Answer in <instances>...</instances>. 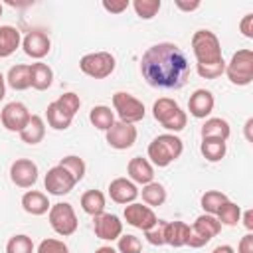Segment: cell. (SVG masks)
Listing matches in <instances>:
<instances>
[{"label":"cell","mask_w":253,"mask_h":253,"mask_svg":"<svg viewBox=\"0 0 253 253\" xmlns=\"http://www.w3.org/2000/svg\"><path fill=\"white\" fill-rule=\"evenodd\" d=\"M140 73L150 87L180 89L190 79V61L180 45L160 42L150 45L140 59Z\"/></svg>","instance_id":"obj_1"},{"label":"cell","mask_w":253,"mask_h":253,"mask_svg":"<svg viewBox=\"0 0 253 253\" xmlns=\"http://www.w3.org/2000/svg\"><path fill=\"white\" fill-rule=\"evenodd\" d=\"M192 51L196 57V71L202 79H217L225 71L219 40L210 30H198L192 36Z\"/></svg>","instance_id":"obj_2"},{"label":"cell","mask_w":253,"mask_h":253,"mask_svg":"<svg viewBox=\"0 0 253 253\" xmlns=\"http://www.w3.org/2000/svg\"><path fill=\"white\" fill-rule=\"evenodd\" d=\"M184 150V142L180 136L172 134V132H164L152 138V142L148 144V158L154 166L158 168H166L170 166L176 158L182 156Z\"/></svg>","instance_id":"obj_3"},{"label":"cell","mask_w":253,"mask_h":253,"mask_svg":"<svg viewBox=\"0 0 253 253\" xmlns=\"http://www.w3.org/2000/svg\"><path fill=\"white\" fill-rule=\"evenodd\" d=\"M152 115L172 134L174 132H180L182 128H186V123H188L186 111H182L180 105L174 99H170V97H160L158 101H154Z\"/></svg>","instance_id":"obj_4"},{"label":"cell","mask_w":253,"mask_h":253,"mask_svg":"<svg viewBox=\"0 0 253 253\" xmlns=\"http://www.w3.org/2000/svg\"><path fill=\"white\" fill-rule=\"evenodd\" d=\"M227 79L233 85H249L253 81V51L251 49H239L231 55L229 63H225V71Z\"/></svg>","instance_id":"obj_5"},{"label":"cell","mask_w":253,"mask_h":253,"mask_svg":"<svg viewBox=\"0 0 253 253\" xmlns=\"http://www.w3.org/2000/svg\"><path fill=\"white\" fill-rule=\"evenodd\" d=\"M219 231H221V223L217 221V217L204 213V215L196 217V221L190 225V235H188L186 245H190L192 249H200V247L208 245Z\"/></svg>","instance_id":"obj_6"},{"label":"cell","mask_w":253,"mask_h":253,"mask_svg":"<svg viewBox=\"0 0 253 253\" xmlns=\"http://www.w3.org/2000/svg\"><path fill=\"white\" fill-rule=\"evenodd\" d=\"M47 217H49V225L51 229L61 235V237H69L77 231V215L73 211V206L67 204V202H59V204H53L47 211Z\"/></svg>","instance_id":"obj_7"},{"label":"cell","mask_w":253,"mask_h":253,"mask_svg":"<svg viewBox=\"0 0 253 253\" xmlns=\"http://www.w3.org/2000/svg\"><path fill=\"white\" fill-rule=\"evenodd\" d=\"M115 65H117V61L109 51H93L79 59V69L93 79L109 77L115 71Z\"/></svg>","instance_id":"obj_8"},{"label":"cell","mask_w":253,"mask_h":253,"mask_svg":"<svg viewBox=\"0 0 253 253\" xmlns=\"http://www.w3.org/2000/svg\"><path fill=\"white\" fill-rule=\"evenodd\" d=\"M113 107L119 115V121L128 123V125H134V123L142 121L144 113H146L142 101H138L134 95H130L126 91H117L113 95Z\"/></svg>","instance_id":"obj_9"},{"label":"cell","mask_w":253,"mask_h":253,"mask_svg":"<svg viewBox=\"0 0 253 253\" xmlns=\"http://www.w3.org/2000/svg\"><path fill=\"white\" fill-rule=\"evenodd\" d=\"M32 113L28 111V107L20 101H12L8 105H4L2 113H0V121H2V126L10 132H20L28 121H30Z\"/></svg>","instance_id":"obj_10"},{"label":"cell","mask_w":253,"mask_h":253,"mask_svg":"<svg viewBox=\"0 0 253 253\" xmlns=\"http://www.w3.org/2000/svg\"><path fill=\"white\" fill-rule=\"evenodd\" d=\"M105 132H107L109 146L115 150H126L136 142V126L123 123V121H115L111 125V128Z\"/></svg>","instance_id":"obj_11"},{"label":"cell","mask_w":253,"mask_h":253,"mask_svg":"<svg viewBox=\"0 0 253 253\" xmlns=\"http://www.w3.org/2000/svg\"><path fill=\"white\" fill-rule=\"evenodd\" d=\"M43 186H45L47 194H51V196H65L75 188V180L71 178V174L65 168H61L57 164V166L47 170Z\"/></svg>","instance_id":"obj_12"},{"label":"cell","mask_w":253,"mask_h":253,"mask_svg":"<svg viewBox=\"0 0 253 253\" xmlns=\"http://www.w3.org/2000/svg\"><path fill=\"white\" fill-rule=\"evenodd\" d=\"M24 53L32 59H42L51 49V40L43 30H30L22 40Z\"/></svg>","instance_id":"obj_13"},{"label":"cell","mask_w":253,"mask_h":253,"mask_svg":"<svg viewBox=\"0 0 253 253\" xmlns=\"http://www.w3.org/2000/svg\"><path fill=\"white\" fill-rule=\"evenodd\" d=\"M10 180L18 188H32L38 182V166L30 158H16L10 166Z\"/></svg>","instance_id":"obj_14"},{"label":"cell","mask_w":253,"mask_h":253,"mask_svg":"<svg viewBox=\"0 0 253 253\" xmlns=\"http://www.w3.org/2000/svg\"><path fill=\"white\" fill-rule=\"evenodd\" d=\"M93 231L103 241H115L123 235V221L115 213H101L93 217Z\"/></svg>","instance_id":"obj_15"},{"label":"cell","mask_w":253,"mask_h":253,"mask_svg":"<svg viewBox=\"0 0 253 253\" xmlns=\"http://www.w3.org/2000/svg\"><path fill=\"white\" fill-rule=\"evenodd\" d=\"M123 215H125V219H126L128 225H132V227H136V229H142V231L150 229V227L156 223V219H158L156 213L152 211V208L142 206V204H136V202L126 204Z\"/></svg>","instance_id":"obj_16"},{"label":"cell","mask_w":253,"mask_h":253,"mask_svg":"<svg viewBox=\"0 0 253 253\" xmlns=\"http://www.w3.org/2000/svg\"><path fill=\"white\" fill-rule=\"evenodd\" d=\"M109 196L115 204L126 206V204H132L138 198V188L128 178H115L109 184Z\"/></svg>","instance_id":"obj_17"},{"label":"cell","mask_w":253,"mask_h":253,"mask_svg":"<svg viewBox=\"0 0 253 253\" xmlns=\"http://www.w3.org/2000/svg\"><path fill=\"white\" fill-rule=\"evenodd\" d=\"M213 105H215V99H213L211 91H208V89H196L190 95L188 111L196 119H206L213 111Z\"/></svg>","instance_id":"obj_18"},{"label":"cell","mask_w":253,"mask_h":253,"mask_svg":"<svg viewBox=\"0 0 253 253\" xmlns=\"http://www.w3.org/2000/svg\"><path fill=\"white\" fill-rule=\"evenodd\" d=\"M126 172H128V180L134 182V184H150L154 182V168L150 164V160L142 158V156H134L128 160V166H126Z\"/></svg>","instance_id":"obj_19"},{"label":"cell","mask_w":253,"mask_h":253,"mask_svg":"<svg viewBox=\"0 0 253 253\" xmlns=\"http://www.w3.org/2000/svg\"><path fill=\"white\" fill-rule=\"evenodd\" d=\"M22 208L26 213L30 215H43L49 211L51 204L47 200V196L43 192H38V190H28L24 196H22Z\"/></svg>","instance_id":"obj_20"},{"label":"cell","mask_w":253,"mask_h":253,"mask_svg":"<svg viewBox=\"0 0 253 253\" xmlns=\"http://www.w3.org/2000/svg\"><path fill=\"white\" fill-rule=\"evenodd\" d=\"M190 235V225L184 221H166V231H164V243L170 247H184L188 243Z\"/></svg>","instance_id":"obj_21"},{"label":"cell","mask_w":253,"mask_h":253,"mask_svg":"<svg viewBox=\"0 0 253 253\" xmlns=\"http://www.w3.org/2000/svg\"><path fill=\"white\" fill-rule=\"evenodd\" d=\"M30 81H32V87L36 91H45L51 87L53 83V71L47 63H42V61H36L30 65Z\"/></svg>","instance_id":"obj_22"},{"label":"cell","mask_w":253,"mask_h":253,"mask_svg":"<svg viewBox=\"0 0 253 253\" xmlns=\"http://www.w3.org/2000/svg\"><path fill=\"white\" fill-rule=\"evenodd\" d=\"M202 138H219V140H227L229 134H231V128H229V123L221 117H211V119H206V123L202 125V130H200Z\"/></svg>","instance_id":"obj_23"},{"label":"cell","mask_w":253,"mask_h":253,"mask_svg":"<svg viewBox=\"0 0 253 253\" xmlns=\"http://www.w3.org/2000/svg\"><path fill=\"white\" fill-rule=\"evenodd\" d=\"M43 136H45V123H43V119L40 115H32L30 121H28V125L20 130L22 142H26V144H38V142L43 140Z\"/></svg>","instance_id":"obj_24"},{"label":"cell","mask_w":253,"mask_h":253,"mask_svg":"<svg viewBox=\"0 0 253 253\" xmlns=\"http://www.w3.org/2000/svg\"><path fill=\"white\" fill-rule=\"evenodd\" d=\"M22 43L20 30L14 26H0V57L12 55Z\"/></svg>","instance_id":"obj_25"},{"label":"cell","mask_w":253,"mask_h":253,"mask_svg":"<svg viewBox=\"0 0 253 253\" xmlns=\"http://www.w3.org/2000/svg\"><path fill=\"white\" fill-rule=\"evenodd\" d=\"M6 83L14 89V91H26L32 87V81H30V65H12L8 75H6Z\"/></svg>","instance_id":"obj_26"},{"label":"cell","mask_w":253,"mask_h":253,"mask_svg":"<svg viewBox=\"0 0 253 253\" xmlns=\"http://www.w3.org/2000/svg\"><path fill=\"white\" fill-rule=\"evenodd\" d=\"M45 119H47V125L53 128V130H65L71 126L73 123V117L69 113H65L63 109L57 107V103H49L47 109H45Z\"/></svg>","instance_id":"obj_27"},{"label":"cell","mask_w":253,"mask_h":253,"mask_svg":"<svg viewBox=\"0 0 253 253\" xmlns=\"http://www.w3.org/2000/svg\"><path fill=\"white\" fill-rule=\"evenodd\" d=\"M200 152L208 162H219L227 152V144L219 138H202Z\"/></svg>","instance_id":"obj_28"},{"label":"cell","mask_w":253,"mask_h":253,"mask_svg":"<svg viewBox=\"0 0 253 253\" xmlns=\"http://www.w3.org/2000/svg\"><path fill=\"white\" fill-rule=\"evenodd\" d=\"M81 208L89 215H101L105 211V194L101 190H87L81 196Z\"/></svg>","instance_id":"obj_29"},{"label":"cell","mask_w":253,"mask_h":253,"mask_svg":"<svg viewBox=\"0 0 253 253\" xmlns=\"http://www.w3.org/2000/svg\"><path fill=\"white\" fill-rule=\"evenodd\" d=\"M142 196V202L148 208H158L166 202V188L158 182H150L146 186H142V192H138Z\"/></svg>","instance_id":"obj_30"},{"label":"cell","mask_w":253,"mask_h":253,"mask_svg":"<svg viewBox=\"0 0 253 253\" xmlns=\"http://www.w3.org/2000/svg\"><path fill=\"white\" fill-rule=\"evenodd\" d=\"M89 121H91V125H93L95 128H99V130H109L111 125L115 123V115H113L111 107H107V105H97V107L91 109Z\"/></svg>","instance_id":"obj_31"},{"label":"cell","mask_w":253,"mask_h":253,"mask_svg":"<svg viewBox=\"0 0 253 253\" xmlns=\"http://www.w3.org/2000/svg\"><path fill=\"white\" fill-rule=\"evenodd\" d=\"M215 217H217V221H219L221 225L235 227V225L239 223V219H241V208H239L237 204H233V202L227 200V202L217 210Z\"/></svg>","instance_id":"obj_32"},{"label":"cell","mask_w":253,"mask_h":253,"mask_svg":"<svg viewBox=\"0 0 253 253\" xmlns=\"http://www.w3.org/2000/svg\"><path fill=\"white\" fill-rule=\"evenodd\" d=\"M225 202H227V196H225L223 192H219V190H208V192L202 196V200H200L204 211L210 213V215H215L217 210H219Z\"/></svg>","instance_id":"obj_33"},{"label":"cell","mask_w":253,"mask_h":253,"mask_svg":"<svg viewBox=\"0 0 253 253\" xmlns=\"http://www.w3.org/2000/svg\"><path fill=\"white\" fill-rule=\"evenodd\" d=\"M59 166L65 168V170L71 174V178L75 180V184L81 182L83 176H85V162H83V158H79V156H75V154L63 156V158L59 160Z\"/></svg>","instance_id":"obj_34"},{"label":"cell","mask_w":253,"mask_h":253,"mask_svg":"<svg viewBox=\"0 0 253 253\" xmlns=\"http://www.w3.org/2000/svg\"><path fill=\"white\" fill-rule=\"evenodd\" d=\"M160 6H162L160 0H134L132 2V8H134L136 16L142 18V20H152L158 14Z\"/></svg>","instance_id":"obj_35"},{"label":"cell","mask_w":253,"mask_h":253,"mask_svg":"<svg viewBox=\"0 0 253 253\" xmlns=\"http://www.w3.org/2000/svg\"><path fill=\"white\" fill-rule=\"evenodd\" d=\"M6 253H34V241L32 237L18 233L14 237H10V241L6 243Z\"/></svg>","instance_id":"obj_36"},{"label":"cell","mask_w":253,"mask_h":253,"mask_svg":"<svg viewBox=\"0 0 253 253\" xmlns=\"http://www.w3.org/2000/svg\"><path fill=\"white\" fill-rule=\"evenodd\" d=\"M55 103H57L59 109H63V111L69 113L71 117H75V113H77L79 107H81V99H79V95H75V93H71V91L59 95V97L55 99Z\"/></svg>","instance_id":"obj_37"},{"label":"cell","mask_w":253,"mask_h":253,"mask_svg":"<svg viewBox=\"0 0 253 253\" xmlns=\"http://www.w3.org/2000/svg\"><path fill=\"white\" fill-rule=\"evenodd\" d=\"M164 231H166V219H156V223L144 231V237L150 245L160 247V245H166L164 243Z\"/></svg>","instance_id":"obj_38"},{"label":"cell","mask_w":253,"mask_h":253,"mask_svg":"<svg viewBox=\"0 0 253 253\" xmlns=\"http://www.w3.org/2000/svg\"><path fill=\"white\" fill-rule=\"evenodd\" d=\"M117 249H119V253H140L142 251V243H140V239L136 235L126 233V235L119 237Z\"/></svg>","instance_id":"obj_39"},{"label":"cell","mask_w":253,"mask_h":253,"mask_svg":"<svg viewBox=\"0 0 253 253\" xmlns=\"http://www.w3.org/2000/svg\"><path fill=\"white\" fill-rule=\"evenodd\" d=\"M38 253H69V249L61 239L47 237L38 245Z\"/></svg>","instance_id":"obj_40"},{"label":"cell","mask_w":253,"mask_h":253,"mask_svg":"<svg viewBox=\"0 0 253 253\" xmlns=\"http://www.w3.org/2000/svg\"><path fill=\"white\" fill-rule=\"evenodd\" d=\"M130 6V2L128 0H117V2H109V0H105L103 2V8L107 10V12H111V14H121V12H125L126 8Z\"/></svg>","instance_id":"obj_41"},{"label":"cell","mask_w":253,"mask_h":253,"mask_svg":"<svg viewBox=\"0 0 253 253\" xmlns=\"http://www.w3.org/2000/svg\"><path fill=\"white\" fill-rule=\"evenodd\" d=\"M239 30L245 38H253V14H245L243 20L239 22Z\"/></svg>","instance_id":"obj_42"},{"label":"cell","mask_w":253,"mask_h":253,"mask_svg":"<svg viewBox=\"0 0 253 253\" xmlns=\"http://www.w3.org/2000/svg\"><path fill=\"white\" fill-rule=\"evenodd\" d=\"M239 253H253V233H247L239 241Z\"/></svg>","instance_id":"obj_43"},{"label":"cell","mask_w":253,"mask_h":253,"mask_svg":"<svg viewBox=\"0 0 253 253\" xmlns=\"http://www.w3.org/2000/svg\"><path fill=\"white\" fill-rule=\"evenodd\" d=\"M176 6H178L180 10H184V12H194V10H198V8H200V2H198V0H194V2L176 0Z\"/></svg>","instance_id":"obj_44"},{"label":"cell","mask_w":253,"mask_h":253,"mask_svg":"<svg viewBox=\"0 0 253 253\" xmlns=\"http://www.w3.org/2000/svg\"><path fill=\"white\" fill-rule=\"evenodd\" d=\"M243 225H245V229L249 233L253 231V210H245L243 211Z\"/></svg>","instance_id":"obj_45"},{"label":"cell","mask_w":253,"mask_h":253,"mask_svg":"<svg viewBox=\"0 0 253 253\" xmlns=\"http://www.w3.org/2000/svg\"><path fill=\"white\" fill-rule=\"evenodd\" d=\"M211 253H235V251H233V247H231V245H217Z\"/></svg>","instance_id":"obj_46"},{"label":"cell","mask_w":253,"mask_h":253,"mask_svg":"<svg viewBox=\"0 0 253 253\" xmlns=\"http://www.w3.org/2000/svg\"><path fill=\"white\" fill-rule=\"evenodd\" d=\"M6 97V77L0 73V101Z\"/></svg>","instance_id":"obj_47"},{"label":"cell","mask_w":253,"mask_h":253,"mask_svg":"<svg viewBox=\"0 0 253 253\" xmlns=\"http://www.w3.org/2000/svg\"><path fill=\"white\" fill-rule=\"evenodd\" d=\"M251 126H253V119H247V123H245V136H247V140H253V136H251Z\"/></svg>","instance_id":"obj_48"},{"label":"cell","mask_w":253,"mask_h":253,"mask_svg":"<svg viewBox=\"0 0 253 253\" xmlns=\"http://www.w3.org/2000/svg\"><path fill=\"white\" fill-rule=\"evenodd\" d=\"M95 253H119V251L113 249V247H109V245H103V247H99Z\"/></svg>","instance_id":"obj_49"},{"label":"cell","mask_w":253,"mask_h":253,"mask_svg":"<svg viewBox=\"0 0 253 253\" xmlns=\"http://www.w3.org/2000/svg\"><path fill=\"white\" fill-rule=\"evenodd\" d=\"M0 16H2V4H0Z\"/></svg>","instance_id":"obj_50"}]
</instances>
